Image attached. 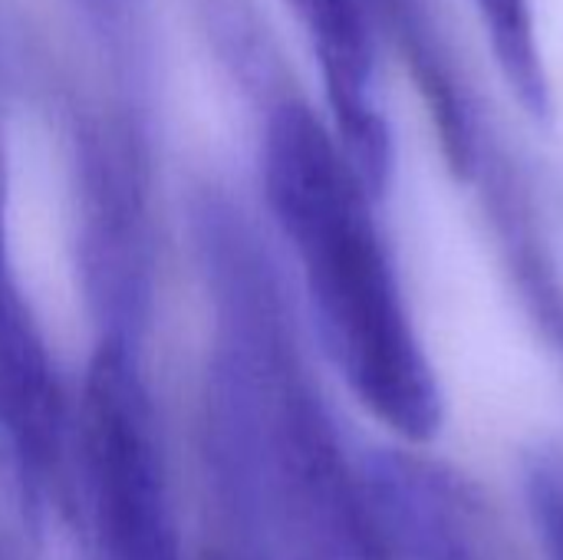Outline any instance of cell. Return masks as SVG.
<instances>
[{
	"label": "cell",
	"instance_id": "cell-1",
	"mask_svg": "<svg viewBox=\"0 0 563 560\" xmlns=\"http://www.w3.org/2000/svg\"><path fill=\"white\" fill-rule=\"evenodd\" d=\"M264 205L300 271L313 330L350 393L406 442L442 429V389L402 287L333 129L297 96H277L261 139Z\"/></svg>",
	"mask_w": 563,
	"mask_h": 560
},
{
	"label": "cell",
	"instance_id": "cell-2",
	"mask_svg": "<svg viewBox=\"0 0 563 560\" xmlns=\"http://www.w3.org/2000/svg\"><path fill=\"white\" fill-rule=\"evenodd\" d=\"M76 505L92 560H188L142 353L96 343L76 396Z\"/></svg>",
	"mask_w": 563,
	"mask_h": 560
},
{
	"label": "cell",
	"instance_id": "cell-3",
	"mask_svg": "<svg viewBox=\"0 0 563 560\" xmlns=\"http://www.w3.org/2000/svg\"><path fill=\"white\" fill-rule=\"evenodd\" d=\"M73 248L96 343L142 353L155 317L158 241L145 155L119 125H92L79 139Z\"/></svg>",
	"mask_w": 563,
	"mask_h": 560
},
{
	"label": "cell",
	"instance_id": "cell-4",
	"mask_svg": "<svg viewBox=\"0 0 563 560\" xmlns=\"http://www.w3.org/2000/svg\"><path fill=\"white\" fill-rule=\"evenodd\" d=\"M363 482L386 541L416 560H498L482 495L449 465L379 449L366 455Z\"/></svg>",
	"mask_w": 563,
	"mask_h": 560
},
{
	"label": "cell",
	"instance_id": "cell-5",
	"mask_svg": "<svg viewBox=\"0 0 563 560\" xmlns=\"http://www.w3.org/2000/svg\"><path fill=\"white\" fill-rule=\"evenodd\" d=\"M310 36L320 63L333 135L366 191L379 201L389 191L396 149L386 112L376 102L373 23L360 0H287Z\"/></svg>",
	"mask_w": 563,
	"mask_h": 560
},
{
	"label": "cell",
	"instance_id": "cell-6",
	"mask_svg": "<svg viewBox=\"0 0 563 560\" xmlns=\"http://www.w3.org/2000/svg\"><path fill=\"white\" fill-rule=\"evenodd\" d=\"M475 178L482 182L485 211L515 297L534 333L544 340L563 370V277L558 257L538 224L531 188L521 178L518 165L492 142L482 145Z\"/></svg>",
	"mask_w": 563,
	"mask_h": 560
},
{
	"label": "cell",
	"instance_id": "cell-7",
	"mask_svg": "<svg viewBox=\"0 0 563 560\" xmlns=\"http://www.w3.org/2000/svg\"><path fill=\"white\" fill-rule=\"evenodd\" d=\"M472 3L492 40L508 89L534 122L548 125L554 119V92L538 43L531 3L528 0H472Z\"/></svg>",
	"mask_w": 563,
	"mask_h": 560
},
{
	"label": "cell",
	"instance_id": "cell-8",
	"mask_svg": "<svg viewBox=\"0 0 563 560\" xmlns=\"http://www.w3.org/2000/svg\"><path fill=\"white\" fill-rule=\"evenodd\" d=\"M528 512L548 560H563V452L541 449L525 462Z\"/></svg>",
	"mask_w": 563,
	"mask_h": 560
},
{
	"label": "cell",
	"instance_id": "cell-9",
	"mask_svg": "<svg viewBox=\"0 0 563 560\" xmlns=\"http://www.w3.org/2000/svg\"><path fill=\"white\" fill-rule=\"evenodd\" d=\"M10 198H13V155H10V122L0 92V254H10Z\"/></svg>",
	"mask_w": 563,
	"mask_h": 560
}]
</instances>
